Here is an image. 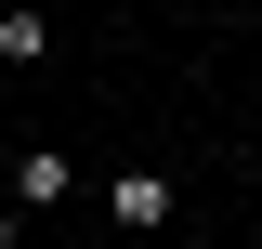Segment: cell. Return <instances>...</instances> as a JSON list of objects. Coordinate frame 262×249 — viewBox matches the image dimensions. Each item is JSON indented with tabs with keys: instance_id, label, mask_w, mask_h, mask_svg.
I'll return each mask as SVG.
<instances>
[{
	"instance_id": "obj_1",
	"label": "cell",
	"mask_w": 262,
	"mask_h": 249,
	"mask_svg": "<svg viewBox=\"0 0 262 249\" xmlns=\"http://www.w3.org/2000/svg\"><path fill=\"white\" fill-rule=\"evenodd\" d=\"M0 197H13V210H66V197H79V171H66V144H13V171H0Z\"/></svg>"
},
{
	"instance_id": "obj_2",
	"label": "cell",
	"mask_w": 262,
	"mask_h": 249,
	"mask_svg": "<svg viewBox=\"0 0 262 249\" xmlns=\"http://www.w3.org/2000/svg\"><path fill=\"white\" fill-rule=\"evenodd\" d=\"M105 210H118L131 236H158V223H170V171H118V184H105Z\"/></svg>"
},
{
	"instance_id": "obj_3",
	"label": "cell",
	"mask_w": 262,
	"mask_h": 249,
	"mask_svg": "<svg viewBox=\"0 0 262 249\" xmlns=\"http://www.w3.org/2000/svg\"><path fill=\"white\" fill-rule=\"evenodd\" d=\"M39 53H53V13L13 0V13H0V66H39Z\"/></svg>"
}]
</instances>
